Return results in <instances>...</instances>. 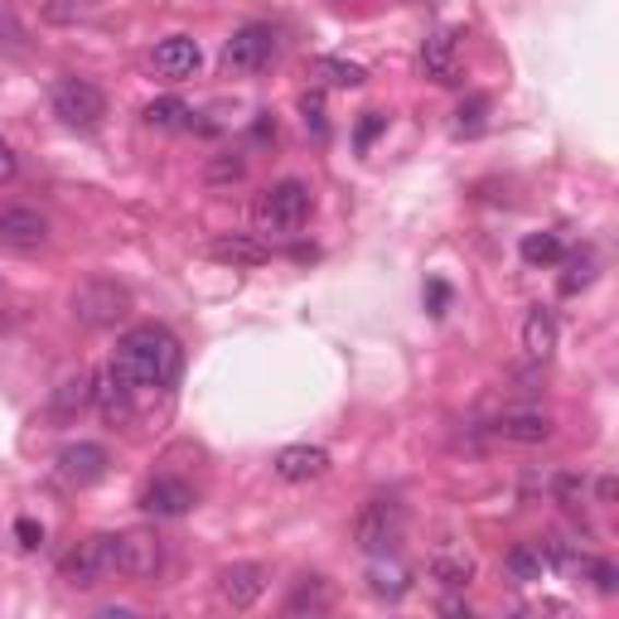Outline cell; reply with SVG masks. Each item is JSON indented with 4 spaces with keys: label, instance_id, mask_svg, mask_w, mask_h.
Here are the masks:
<instances>
[{
    "label": "cell",
    "instance_id": "obj_8",
    "mask_svg": "<svg viewBox=\"0 0 619 619\" xmlns=\"http://www.w3.org/2000/svg\"><path fill=\"white\" fill-rule=\"evenodd\" d=\"M165 561V547L160 537H155V527H127V533H117V571L131 581H145L155 576Z\"/></svg>",
    "mask_w": 619,
    "mask_h": 619
},
{
    "label": "cell",
    "instance_id": "obj_16",
    "mask_svg": "<svg viewBox=\"0 0 619 619\" xmlns=\"http://www.w3.org/2000/svg\"><path fill=\"white\" fill-rule=\"evenodd\" d=\"M276 475L286 484H310V479L330 475V450H320V445H286L276 455Z\"/></svg>",
    "mask_w": 619,
    "mask_h": 619
},
{
    "label": "cell",
    "instance_id": "obj_13",
    "mask_svg": "<svg viewBox=\"0 0 619 619\" xmlns=\"http://www.w3.org/2000/svg\"><path fill=\"white\" fill-rule=\"evenodd\" d=\"M93 402L103 407V416L111 426H127L131 416H136V388H131L111 364L103 368V373H93Z\"/></svg>",
    "mask_w": 619,
    "mask_h": 619
},
{
    "label": "cell",
    "instance_id": "obj_24",
    "mask_svg": "<svg viewBox=\"0 0 619 619\" xmlns=\"http://www.w3.org/2000/svg\"><path fill=\"white\" fill-rule=\"evenodd\" d=\"M310 78L314 83H324V87H364L368 83V73L358 69V63H348V59H314Z\"/></svg>",
    "mask_w": 619,
    "mask_h": 619
},
{
    "label": "cell",
    "instance_id": "obj_2",
    "mask_svg": "<svg viewBox=\"0 0 619 619\" xmlns=\"http://www.w3.org/2000/svg\"><path fill=\"white\" fill-rule=\"evenodd\" d=\"M310 218V184L300 179H276L252 209V223L262 238H296Z\"/></svg>",
    "mask_w": 619,
    "mask_h": 619
},
{
    "label": "cell",
    "instance_id": "obj_22",
    "mask_svg": "<svg viewBox=\"0 0 619 619\" xmlns=\"http://www.w3.org/2000/svg\"><path fill=\"white\" fill-rule=\"evenodd\" d=\"M334 605V591H330V581L324 576H306L290 591V600H286V615L290 619H306V615H324Z\"/></svg>",
    "mask_w": 619,
    "mask_h": 619
},
{
    "label": "cell",
    "instance_id": "obj_37",
    "mask_svg": "<svg viewBox=\"0 0 619 619\" xmlns=\"http://www.w3.org/2000/svg\"><path fill=\"white\" fill-rule=\"evenodd\" d=\"M595 499H600V503H615V499H619V479L605 475L600 484H595Z\"/></svg>",
    "mask_w": 619,
    "mask_h": 619
},
{
    "label": "cell",
    "instance_id": "obj_27",
    "mask_svg": "<svg viewBox=\"0 0 619 619\" xmlns=\"http://www.w3.org/2000/svg\"><path fill=\"white\" fill-rule=\"evenodd\" d=\"M489 107H493V103H489L484 93L469 97V103L455 111V136H479V131L489 127Z\"/></svg>",
    "mask_w": 619,
    "mask_h": 619
},
{
    "label": "cell",
    "instance_id": "obj_14",
    "mask_svg": "<svg viewBox=\"0 0 619 619\" xmlns=\"http://www.w3.org/2000/svg\"><path fill=\"white\" fill-rule=\"evenodd\" d=\"M107 450L93 445V441H78V445H63L59 450V479L73 484V489H87V484H97L107 475Z\"/></svg>",
    "mask_w": 619,
    "mask_h": 619
},
{
    "label": "cell",
    "instance_id": "obj_5",
    "mask_svg": "<svg viewBox=\"0 0 619 619\" xmlns=\"http://www.w3.org/2000/svg\"><path fill=\"white\" fill-rule=\"evenodd\" d=\"M63 581L73 585V591H93V585H103L111 571H117V533H97L87 537V543H78L69 557H63Z\"/></svg>",
    "mask_w": 619,
    "mask_h": 619
},
{
    "label": "cell",
    "instance_id": "obj_6",
    "mask_svg": "<svg viewBox=\"0 0 619 619\" xmlns=\"http://www.w3.org/2000/svg\"><path fill=\"white\" fill-rule=\"evenodd\" d=\"M73 314L87 330H111L131 314V290L117 286V281H83L73 296Z\"/></svg>",
    "mask_w": 619,
    "mask_h": 619
},
{
    "label": "cell",
    "instance_id": "obj_31",
    "mask_svg": "<svg viewBox=\"0 0 619 619\" xmlns=\"http://www.w3.org/2000/svg\"><path fill=\"white\" fill-rule=\"evenodd\" d=\"M581 581H595V591L600 595H615L619 591V567L615 561H585V571H581Z\"/></svg>",
    "mask_w": 619,
    "mask_h": 619
},
{
    "label": "cell",
    "instance_id": "obj_1",
    "mask_svg": "<svg viewBox=\"0 0 619 619\" xmlns=\"http://www.w3.org/2000/svg\"><path fill=\"white\" fill-rule=\"evenodd\" d=\"M179 364H184V354H179V340L165 324H136V330H127L117 344V358H111V368L136 392L170 388L179 378Z\"/></svg>",
    "mask_w": 619,
    "mask_h": 619
},
{
    "label": "cell",
    "instance_id": "obj_36",
    "mask_svg": "<svg viewBox=\"0 0 619 619\" xmlns=\"http://www.w3.org/2000/svg\"><path fill=\"white\" fill-rule=\"evenodd\" d=\"M15 170H20V160H15V151H10L5 141H0V184H10L15 179Z\"/></svg>",
    "mask_w": 619,
    "mask_h": 619
},
{
    "label": "cell",
    "instance_id": "obj_4",
    "mask_svg": "<svg viewBox=\"0 0 619 619\" xmlns=\"http://www.w3.org/2000/svg\"><path fill=\"white\" fill-rule=\"evenodd\" d=\"M49 107H53V117H59L63 127H73V131H97V127H103V117H107L103 87L87 83V78H73V73L53 78Z\"/></svg>",
    "mask_w": 619,
    "mask_h": 619
},
{
    "label": "cell",
    "instance_id": "obj_17",
    "mask_svg": "<svg viewBox=\"0 0 619 619\" xmlns=\"http://www.w3.org/2000/svg\"><path fill=\"white\" fill-rule=\"evenodd\" d=\"M199 59H204V53H199V39H189V35H170V39L155 44V73L170 78V83H179V78H194Z\"/></svg>",
    "mask_w": 619,
    "mask_h": 619
},
{
    "label": "cell",
    "instance_id": "obj_39",
    "mask_svg": "<svg viewBox=\"0 0 619 619\" xmlns=\"http://www.w3.org/2000/svg\"><path fill=\"white\" fill-rule=\"evenodd\" d=\"M441 610L445 615H469V605L465 600H441Z\"/></svg>",
    "mask_w": 619,
    "mask_h": 619
},
{
    "label": "cell",
    "instance_id": "obj_11",
    "mask_svg": "<svg viewBox=\"0 0 619 619\" xmlns=\"http://www.w3.org/2000/svg\"><path fill=\"white\" fill-rule=\"evenodd\" d=\"M421 73L431 78V83L441 87H455L460 78H465V69H460V39L455 29H431L421 44Z\"/></svg>",
    "mask_w": 619,
    "mask_h": 619
},
{
    "label": "cell",
    "instance_id": "obj_19",
    "mask_svg": "<svg viewBox=\"0 0 619 619\" xmlns=\"http://www.w3.org/2000/svg\"><path fill=\"white\" fill-rule=\"evenodd\" d=\"M551 348H557V320H551V310H543V306L527 310V320H523V354L537 358V364H547Z\"/></svg>",
    "mask_w": 619,
    "mask_h": 619
},
{
    "label": "cell",
    "instance_id": "obj_15",
    "mask_svg": "<svg viewBox=\"0 0 619 619\" xmlns=\"http://www.w3.org/2000/svg\"><path fill=\"white\" fill-rule=\"evenodd\" d=\"M194 503L199 499L184 479H151L141 493V509L151 517H184V513H194Z\"/></svg>",
    "mask_w": 619,
    "mask_h": 619
},
{
    "label": "cell",
    "instance_id": "obj_9",
    "mask_svg": "<svg viewBox=\"0 0 619 619\" xmlns=\"http://www.w3.org/2000/svg\"><path fill=\"white\" fill-rule=\"evenodd\" d=\"M266 581H272V571L262 561H233V567L218 571V600L228 610H252L266 595Z\"/></svg>",
    "mask_w": 619,
    "mask_h": 619
},
{
    "label": "cell",
    "instance_id": "obj_20",
    "mask_svg": "<svg viewBox=\"0 0 619 619\" xmlns=\"http://www.w3.org/2000/svg\"><path fill=\"white\" fill-rule=\"evenodd\" d=\"M503 576H509L513 585H537L547 576V557L537 543H517L509 547V557H503Z\"/></svg>",
    "mask_w": 619,
    "mask_h": 619
},
{
    "label": "cell",
    "instance_id": "obj_35",
    "mask_svg": "<svg viewBox=\"0 0 619 619\" xmlns=\"http://www.w3.org/2000/svg\"><path fill=\"white\" fill-rule=\"evenodd\" d=\"M15 537H20V547H25V551H35V547L44 543V527L35 523V517H20V523H15Z\"/></svg>",
    "mask_w": 619,
    "mask_h": 619
},
{
    "label": "cell",
    "instance_id": "obj_38",
    "mask_svg": "<svg viewBox=\"0 0 619 619\" xmlns=\"http://www.w3.org/2000/svg\"><path fill=\"white\" fill-rule=\"evenodd\" d=\"M533 615H571V605H561V600H537Z\"/></svg>",
    "mask_w": 619,
    "mask_h": 619
},
{
    "label": "cell",
    "instance_id": "obj_25",
    "mask_svg": "<svg viewBox=\"0 0 619 619\" xmlns=\"http://www.w3.org/2000/svg\"><path fill=\"white\" fill-rule=\"evenodd\" d=\"M87 402H93V378L87 373H73L53 388V416H78Z\"/></svg>",
    "mask_w": 619,
    "mask_h": 619
},
{
    "label": "cell",
    "instance_id": "obj_7",
    "mask_svg": "<svg viewBox=\"0 0 619 619\" xmlns=\"http://www.w3.org/2000/svg\"><path fill=\"white\" fill-rule=\"evenodd\" d=\"M272 59H276V29L272 25H242L238 35L223 44V69L238 73V78L262 73Z\"/></svg>",
    "mask_w": 619,
    "mask_h": 619
},
{
    "label": "cell",
    "instance_id": "obj_34",
    "mask_svg": "<svg viewBox=\"0 0 619 619\" xmlns=\"http://www.w3.org/2000/svg\"><path fill=\"white\" fill-rule=\"evenodd\" d=\"M445 306H450V286H445V281H426V310L445 314Z\"/></svg>",
    "mask_w": 619,
    "mask_h": 619
},
{
    "label": "cell",
    "instance_id": "obj_26",
    "mask_svg": "<svg viewBox=\"0 0 619 619\" xmlns=\"http://www.w3.org/2000/svg\"><path fill=\"white\" fill-rule=\"evenodd\" d=\"M517 252H523V262H527V266H557L561 257H567V247H561L557 233H527Z\"/></svg>",
    "mask_w": 619,
    "mask_h": 619
},
{
    "label": "cell",
    "instance_id": "obj_23",
    "mask_svg": "<svg viewBox=\"0 0 619 619\" xmlns=\"http://www.w3.org/2000/svg\"><path fill=\"white\" fill-rule=\"evenodd\" d=\"M407 591H412L407 571L392 557H373V567H368V595H378V600H402Z\"/></svg>",
    "mask_w": 619,
    "mask_h": 619
},
{
    "label": "cell",
    "instance_id": "obj_21",
    "mask_svg": "<svg viewBox=\"0 0 619 619\" xmlns=\"http://www.w3.org/2000/svg\"><path fill=\"white\" fill-rule=\"evenodd\" d=\"M426 576L436 585H445V591H465V585L475 581V557H465V551H436Z\"/></svg>",
    "mask_w": 619,
    "mask_h": 619
},
{
    "label": "cell",
    "instance_id": "obj_12",
    "mask_svg": "<svg viewBox=\"0 0 619 619\" xmlns=\"http://www.w3.org/2000/svg\"><path fill=\"white\" fill-rule=\"evenodd\" d=\"M484 431L493 436V441H509V445H543L551 441V416L547 412H503V416H493Z\"/></svg>",
    "mask_w": 619,
    "mask_h": 619
},
{
    "label": "cell",
    "instance_id": "obj_33",
    "mask_svg": "<svg viewBox=\"0 0 619 619\" xmlns=\"http://www.w3.org/2000/svg\"><path fill=\"white\" fill-rule=\"evenodd\" d=\"M300 117H306V127L314 131V136H324V93L320 87L300 97Z\"/></svg>",
    "mask_w": 619,
    "mask_h": 619
},
{
    "label": "cell",
    "instance_id": "obj_3",
    "mask_svg": "<svg viewBox=\"0 0 619 619\" xmlns=\"http://www.w3.org/2000/svg\"><path fill=\"white\" fill-rule=\"evenodd\" d=\"M402 537H407V509H402L397 499L378 493V499H368L364 509H358L354 543L364 547L368 557H392V551L402 547Z\"/></svg>",
    "mask_w": 619,
    "mask_h": 619
},
{
    "label": "cell",
    "instance_id": "obj_18",
    "mask_svg": "<svg viewBox=\"0 0 619 619\" xmlns=\"http://www.w3.org/2000/svg\"><path fill=\"white\" fill-rule=\"evenodd\" d=\"M204 257H213V262H223V266H262V262H272V247H266L262 238L228 233V238H213L204 247Z\"/></svg>",
    "mask_w": 619,
    "mask_h": 619
},
{
    "label": "cell",
    "instance_id": "obj_29",
    "mask_svg": "<svg viewBox=\"0 0 619 619\" xmlns=\"http://www.w3.org/2000/svg\"><path fill=\"white\" fill-rule=\"evenodd\" d=\"M591 276H595V257L591 252H576L567 262V276H561V290H567V296H576L581 286H591Z\"/></svg>",
    "mask_w": 619,
    "mask_h": 619
},
{
    "label": "cell",
    "instance_id": "obj_32",
    "mask_svg": "<svg viewBox=\"0 0 619 619\" xmlns=\"http://www.w3.org/2000/svg\"><path fill=\"white\" fill-rule=\"evenodd\" d=\"M382 127H388V117H382V111H364V117H358V127H354V145H358V151H368V145L382 136Z\"/></svg>",
    "mask_w": 619,
    "mask_h": 619
},
{
    "label": "cell",
    "instance_id": "obj_30",
    "mask_svg": "<svg viewBox=\"0 0 619 619\" xmlns=\"http://www.w3.org/2000/svg\"><path fill=\"white\" fill-rule=\"evenodd\" d=\"M247 175V160L242 155H213V160L204 165V179L209 184H228V179H242Z\"/></svg>",
    "mask_w": 619,
    "mask_h": 619
},
{
    "label": "cell",
    "instance_id": "obj_10",
    "mask_svg": "<svg viewBox=\"0 0 619 619\" xmlns=\"http://www.w3.org/2000/svg\"><path fill=\"white\" fill-rule=\"evenodd\" d=\"M0 242L15 247V252H35V247L49 242V218L39 209L5 204L0 209Z\"/></svg>",
    "mask_w": 619,
    "mask_h": 619
},
{
    "label": "cell",
    "instance_id": "obj_28",
    "mask_svg": "<svg viewBox=\"0 0 619 619\" xmlns=\"http://www.w3.org/2000/svg\"><path fill=\"white\" fill-rule=\"evenodd\" d=\"M184 121H189V107L179 103V97H160V103L145 107V127H155V131H175V127H184Z\"/></svg>",
    "mask_w": 619,
    "mask_h": 619
}]
</instances>
